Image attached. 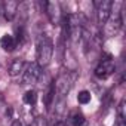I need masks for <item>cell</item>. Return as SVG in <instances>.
Returning a JSON list of instances; mask_svg holds the SVG:
<instances>
[{"instance_id": "obj_1", "label": "cell", "mask_w": 126, "mask_h": 126, "mask_svg": "<svg viewBox=\"0 0 126 126\" xmlns=\"http://www.w3.org/2000/svg\"><path fill=\"white\" fill-rule=\"evenodd\" d=\"M76 79H77V71H64L55 79L53 89H55L56 99H62L68 95V92L71 91Z\"/></svg>"}, {"instance_id": "obj_2", "label": "cell", "mask_w": 126, "mask_h": 126, "mask_svg": "<svg viewBox=\"0 0 126 126\" xmlns=\"http://www.w3.org/2000/svg\"><path fill=\"white\" fill-rule=\"evenodd\" d=\"M52 55H53V43H52V40L47 36H45V34L40 36L39 42H37V52H36L37 62H36V64L40 68L47 67L50 64Z\"/></svg>"}, {"instance_id": "obj_3", "label": "cell", "mask_w": 126, "mask_h": 126, "mask_svg": "<svg viewBox=\"0 0 126 126\" xmlns=\"http://www.w3.org/2000/svg\"><path fill=\"white\" fill-rule=\"evenodd\" d=\"M120 8H123V5ZM120 8L113 9V6H111V16L108 18V21L104 25V36L105 37H114L120 31V28L123 25V9H120Z\"/></svg>"}, {"instance_id": "obj_4", "label": "cell", "mask_w": 126, "mask_h": 126, "mask_svg": "<svg viewBox=\"0 0 126 126\" xmlns=\"http://www.w3.org/2000/svg\"><path fill=\"white\" fill-rule=\"evenodd\" d=\"M94 5L96 8V22H98V25L102 27V25H105V22L111 16L113 2L111 0H99V2H95Z\"/></svg>"}, {"instance_id": "obj_5", "label": "cell", "mask_w": 126, "mask_h": 126, "mask_svg": "<svg viewBox=\"0 0 126 126\" xmlns=\"http://www.w3.org/2000/svg\"><path fill=\"white\" fill-rule=\"evenodd\" d=\"M40 67L36 64V62H31V64H27L22 74H21V85L22 86H30L34 85L40 76Z\"/></svg>"}, {"instance_id": "obj_6", "label": "cell", "mask_w": 126, "mask_h": 126, "mask_svg": "<svg viewBox=\"0 0 126 126\" xmlns=\"http://www.w3.org/2000/svg\"><path fill=\"white\" fill-rule=\"evenodd\" d=\"M45 11L46 15L50 21V24L53 25H61L62 19H64V15H62V9L61 5L58 2H46L45 3Z\"/></svg>"}, {"instance_id": "obj_7", "label": "cell", "mask_w": 126, "mask_h": 126, "mask_svg": "<svg viewBox=\"0 0 126 126\" xmlns=\"http://www.w3.org/2000/svg\"><path fill=\"white\" fill-rule=\"evenodd\" d=\"M116 71V64H114V61H113V58L108 55L105 59H102L99 64H98V67L95 68V76L98 77V79H107V77H110L113 73Z\"/></svg>"}, {"instance_id": "obj_8", "label": "cell", "mask_w": 126, "mask_h": 126, "mask_svg": "<svg viewBox=\"0 0 126 126\" xmlns=\"http://www.w3.org/2000/svg\"><path fill=\"white\" fill-rule=\"evenodd\" d=\"M18 6H19V3L15 2V0H6V2L2 3V14H3L6 21H12L16 16Z\"/></svg>"}, {"instance_id": "obj_9", "label": "cell", "mask_w": 126, "mask_h": 126, "mask_svg": "<svg viewBox=\"0 0 126 126\" xmlns=\"http://www.w3.org/2000/svg\"><path fill=\"white\" fill-rule=\"evenodd\" d=\"M25 61L22 58H16L12 61V64L9 65V76L11 77H18L19 74H22L24 68H25Z\"/></svg>"}, {"instance_id": "obj_10", "label": "cell", "mask_w": 126, "mask_h": 126, "mask_svg": "<svg viewBox=\"0 0 126 126\" xmlns=\"http://www.w3.org/2000/svg\"><path fill=\"white\" fill-rule=\"evenodd\" d=\"M16 45H18V42L12 34H5L2 39H0V46H2L3 50H6V52H12L16 47Z\"/></svg>"}, {"instance_id": "obj_11", "label": "cell", "mask_w": 126, "mask_h": 126, "mask_svg": "<svg viewBox=\"0 0 126 126\" xmlns=\"http://www.w3.org/2000/svg\"><path fill=\"white\" fill-rule=\"evenodd\" d=\"M85 125H86V117L80 111H76V113L71 114L70 126H85Z\"/></svg>"}, {"instance_id": "obj_12", "label": "cell", "mask_w": 126, "mask_h": 126, "mask_svg": "<svg viewBox=\"0 0 126 126\" xmlns=\"http://www.w3.org/2000/svg\"><path fill=\"white\" fill-rule=\"evenodd\" d=\"M36 101H37V92L34 91V89H30V91H27L25 92V95H24V102L27 104V105H34L36 104Z\"/></svg>"}, {"instance_id": "obj_13", "label": "cell", "mask_w": 126, "mask_h": 126, "mask_svg": "<svg viewBox=\"0 0 126 126\" xmlns=\"http://www.w3.org/2000/svg\"><path fill=\"white\" fill-rule=\"evenodd\" d=\"M91 92H88V91H80L79 92V95H77V102L79 104H88L89 101H91Z\"/></svg>"}, {"instance_id": "obj_14", "label": "cell", "mask_w": 126, "mask_h": 126, "mask_svg": "<svg viewBox=\"0 0 126 126\" xmlns=\"http://www.w3.org/2000/svg\"><path fill=\"white\" fill-rule=\"evenodd\" d=\"M117 114H119V119H120V120H125V117H126V101H125V98L119 102Z\"/></svg>"}, {"instance_id": "obj_15", "label": "cell", "mask_w": 126, "mask_h": 126, "mask_svg": "<svg viewBox=\"0 0 126 126\" xmlns=\"http://www.w3.org/2000/svg\"><path fill=\"white\" fill-rule=\"evenodd\" d=\"M30 126H49V122H47V119H46V117L39 116V117H36V119L31 122V125H30Z\"/></svg>"}, {"instance_id": "obj_16", "label": "cell", "mask_w": 126, "mask_h": 126, "mask_svg": "<svg viewBox=\"0 0 126 126\" xmlns=\"http://www.w3.org/2000/svg\"><path fill=\"white\" fill-rule=\"evenodd\" d=\"M11 126H24V123H22V120L16 119V120H14V122H12V125H11Z\"/></svg>"}, {"instance_id": "obj_17", "label": "cell", "mask_w": 126, "mask_h": 126, "mask_svg": "<svg viewBox=\"0 0 126 126\" xmlns=\"http://www.w3.org/2000/svg\"><path fill=\"white\" fill-rule=\"evenodd\" d=\"M114 126H126V125H125V120H120V119H119V120L114 123Z\"/></svg>"}]
</instances>
